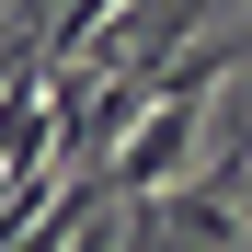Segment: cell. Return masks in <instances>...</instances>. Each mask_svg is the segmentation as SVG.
Listing matches in <instances>:
<instances>
[{"mask_svg": "<svg viewBox=\"0 0 252 252\" xmlns=\"http://www.w3.org/2000/svg\"><path fill=\"white\" fill-rule=\"evenodd\" d=\"M184 160H195V103L184 92H149L138 103V126L126 138H103V195H160V184H184Z\"/></svg>", "mask_w": 252, "mask_h": 252, "instance_id": "cell-1", "label": "cell"}, {"mask_svg": "<svg viewBox=\"0 0 252 252\" xmlns=\"http://www.w3.org/2000/svg\"><path fill=\"white\" fill-rule=\"evenodd\" d=\"M126 252H241V195H206V184L126 195Z\"/></svg>", "mask_w": 252, "mask_h": 252, "instance_id": "cell-2", "label": "cell"}]
</instances>
